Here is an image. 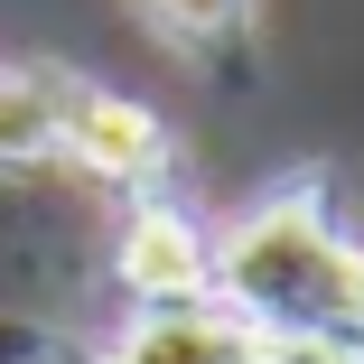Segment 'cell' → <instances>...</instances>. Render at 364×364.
<instances>
[{
    "label": "cell",
    "mask_w": 364,
    "mask_h": 364,
    "mask_svg": "<svg viewBox=\"0 0 364 364\" xmlns=\"http://www.w3.org/2000/svg\"><path fill=\"white\" fill-rule=\"evenodd\" d=\"M47 112H56V159H75L131 196H150L168 178V131L150 103H131L112 85H85V75H47Z\"/></svg>",
    "instance_id": "7a4b0ae2"
},
{
    "label": "cell",
    "mask_w": 364,
    "mask_h": 364,
    "mask_svg": "<svg viewBox=\"0 0 364 364\" xmlns=\"http://www.w3.org/2000/svg\"><path fill=\"white\" fill-rule=\"evenodd\" d=\"M131 10L168 56L205 75H243V56L262 47V0H131Z\"/></svg>",
    "instance_id": "5b68a950"
},
{
    "label": "cell",
    "mask_w": 364,
    "mask_h": 364,
    "mask_svg": "<svg viewBox=\"0 0 364 364\" xmlns=\"http://www.w3.org/2000/svg\"><path fill=\"white\" fill-rule=\"evenodd\" d=\"M205 271H215V299H234L262 336L364 346V243L327 215L318 178H289V187L252 196L205 243Z\"/></svg>",
    "instance_id": "6da1fadb"
},
{
    "label": "cell",
    "mask_w": 364,
    "mask_h": 364,
    "mask_svg": "<svg viewBox=\"0 0 364 364\" xmlns=\"http://www.w3.org/2000/svg\"><path fill=\"white\" fill-rule=\"evenodd\" d=\"M112 262H122V289H131V299H196V289H215V271H205V234L187 225L168 196H140V205H131Z\"/></svg>",
    "instance_id": "277c9868"
},
{
    "label": "cell",
    "mask_w": 364,
    "mask_h": 364,
    "mask_svg": "<svg viewBox=\"0 0 364 364\" xmlns=\"http://www.w3.org/2000/svg\"><path fill=\"white\" fill-rule=\"evenodd\" d=\"M56 159V112H47V75L28 65H0V168Z\"/></svg>",
    "instance_id": "8992f818"
},
{
    "label": "cell",
    "mask_w": 364,
    "mask_h": 364,
    "mask_svg": "<svg viewBox=\"0 0 364 364\" xmlns=\"http://www.w3.org/2000/svg\"><path fill=\"white\" fill-rule=\"evenodd\" d=\"M103 364H271V336L234 299L196 289V299H140V318L103 346Z\"/></svg>",
    "instance_id": "3957f363"
}]
</instances>
